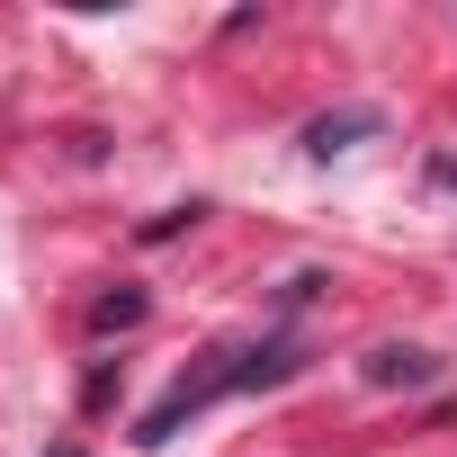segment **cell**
Returning a JSON list of instances; mask_svg holds the SVG:
<instances>
[{"instance_id": "obj_1", "label": "cell", "mask_w": 457, "mask_h": 457, "mask_svg": "<svg viewBox=\"0 0 457 457\" xmlns=\"http://www.w3.org/2000/svg\"><path fill=\"white\" fill-rule=\"evenodd\" d=\"M278 377H296V341H261V350H215L197 377H179L144 421H135V448H162V439H179V421H197L206 403H224V395H243V386H278Z\"/></svg>"}, {"instance_id": "obj_5", "label": "cell", "mask_w": 457, "mask_h": 457, "mask_svg": "<svg viewBox=\"0 0 457 457\" xmlns=\"http://www.w3.org/2000/svg\"><path fill=\"white\" fill-rule=\"evenodd\" d=\"M439 179H448V188H457V162H439Z\"/></svg>"}, {"instance_id": "obj_4", "label": "cell", "mask_w": 457, "mask_h": 457, "mask_svg": "<svg viewBox=\"0 0 457 457\" xmlns=\"http://www.w3.org/2000/svg\"><path fill=\"white\" fill-rule=\"evenodd\" d=\"M135 314H144V296L126 287V296H99V314H90V323H99V332H117V323H135Z\"/></svg>"}, {"instance_id": "obj_3", "label": "cell", "mask_w": 457, "mask_h": 457, "mask_svg": "<svg viewBox=\"0 0 457 457\" xmlns=\"http://www.w3.org/2000/svg\"><path fill=\"white\" fill-rule=\"evenodd\" d=\"M359 135H377V108H341V117H314V126H305V153H314V162H332V153H350Z\"/></svg>"}, {"instance_id": "obj_2", "label": "cell", "mask_w": 457, "mask_h": 457, "mask_svg": "<svg viewBox=\"0 0 457 457\" xmlns=\"http://www.w3.org/2000/svg\"><path fill=\"white\" fill-rule=\"evenodd\" d=\"M359 377H368V386H430V377H439V359H430L421 341H386V350H368V359H359Z\"/></svg>"}, {"instance_id": "obj_6", "label": "cell", "mask_w": 457, "mask_h": 457, "mask_svg": "<svg viewBox=\"0 0 457 457\" xmlns=\"http://www.w3.org/2000/svg\"><path fill=\"white\" fill-rule=\"evenodd\" d=\"M46 457H81V448H46Z\"/></svg>"}]
</instances>
